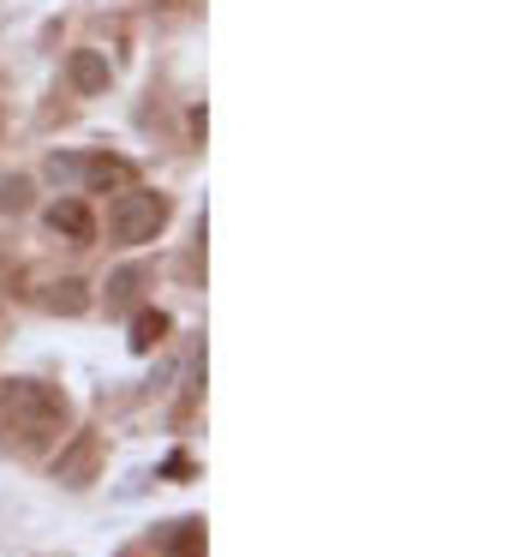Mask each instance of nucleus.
<instances>
[{"label": "nucleus", "instance_id": "nucleus-1", "mask_svg": "<svg viewBox=\"0 0 514 557\" xmlns=\"http://www.w3.org/2000/svg\"><path fill=\"white\" fill-rule=\"evenodd\" d=\"M66 420L72 408L54 384H36V377L0 384V444H12L18 456H48L66 437Z\"/></svg>", "mask_w": 514, "mask_h": 557}, {"label": "nucleus", "instance_id": "nucleus-10", "mask_svg": "<svg viewBox=\"0 0 514 557\" xmlns=\"http://www.w3.org/2000/svg\"><path fill=\"white\" fill-rule=\"evenodd\" d=\"M0 210H30V181H24V174L0 181Z\"/></svg>", "mask_w": 514, "mask_h": 557}, {"label": "nucleus", "instance_id": "nucleus-4", "mask_svg": "<svg viewBox=\"0 0 514 557\" xmlns=\"http://www.w3.org/2000/svg\"><path fill=\"white\" fill-rule=\"evenodd\" d=\"M96 461H102V437H96V432H78L66 449H60L54 480H60V485H90V480H96Z\"/></svg>", "mask_w": 514, "mask_h": 557}, {"label": "nucleus", "instance_id": "nucleus-7", "mask_svg": "<svg viewBox=\"0 0 514 557\" xmlns=\"http://www.w3.org/2000/svg\"><path fill=\"white\" fill-rule=\"evenodd\" d=\"M162 336H167V312H138V318H131L126 348L131 354H150V348H162Z\"/></svg>", "mask_w": 514, "mask_h": 557}, {"label": "nucleus", "instance_id": "nucleus-8", "mask_svg": "<svg viewBox=\"0 0 514 557\" xmlns=\"http://www.w3.org/2000/svg\"><path fill=\"white\" fill-rule=\"evenodd\" d=\"M162 552L167 557H203V521H174L162 533Z\"/></svg>", "mask_w": 514, "mask_h": 557}, {"label": "nucleus", "instance_id": "nucleus-6", "mask_svg": "<svg viewBox=\"0 0 514 557\" xmlns=\"http://www.w3.org/2000/svg\"><path fill=\"white\" fill-rule=\"evenodd\" d=\"M66 78H72V90H78V97H96V90H108V54H96V49H72Z\"/></svg>", "mask_w": 514, "mask_h": 557}, {"label": "nucleus", "instance_id": "nucleus-5", "mask_svg": "<svg viewBox=\"0 0 514 557\" xmlns=\"http://www.w3.org/2000/svg\"><path fill=\"white\" fill-rule=\"evenodd\" d=\"M48 228H54L60 240H72V246H90L96 240V216H90L84 198H60V205H48Z\"/></svg>", "mask_w": 514, "mask_h": 557}, {"label": "nucleus", "instance_id": "nucleus-11", "mask_svg": "<svg viewBox=\"0 0 514 557\" xmlns=\"http://www.w3.org/2000/svg\"><path fill=\"white\" fill-rule=\"evenodd\" d=\"M131 288H138V270H120V276L108 282V306H126V300H131Z\"/></svg>", "mask_w": 514, "mask_h": 557}, {"label": "nucleus", "instance_id": "nucleus-3", "mask_svg": "<svg viewBox=\"0 0 514 557\" xmlns=\"http://www.w3.org/2000/svg\"><path fill=\"white\" fill-rule=\"evenodd\" d=\"M48 181L54 186H72V193H126L138 181L126 157H48Z\"/></svg>", "mask_w": 514, "mask_h": 557}, {"label": "nucleus", "instance_id": "nucleus-9", "mask_svg": "<svg viewBox=\"0 0 514 557\" xmlns=\"http://www.w3.org/2000/svg\"><path fill=\"white\" fill-rule=\"evenodd\" d=\"M48 306H54V312H66V318H78L84 306H90V294H84V282H54V288L42 294Z\"/></svg>", "mask_w": 514, "mask_h": 557}, {"label": "nucleus", "instance_id": "nucleus-2", "mask_svg": "<svg viewBox=\"0 0 514 557\" xmlns=\"http://www.w3.org/2000/svg\"><path fill=\"white\" fill-rule=\"evenodd\" d=\"M167 216H174L167 193H150V186L131 181L126 193L108 205V234H114L120 246H143V240H155V234L167 228Z\"/></svg>", "mask_w": 514, "mask_h": 557}]
</instances>
